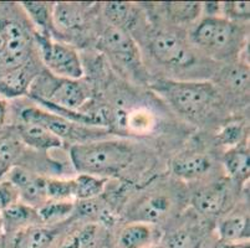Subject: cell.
<instances>
[{"label":"cell","instance_id":"1","mask_svg":"<svg viewBox=\"0 0 250 248\" xmlns=\"http://www.w3.org/2000/svg\"><path fill=\"white\" fill-rule=\"evenodd\" d=\"M132 156L128 145L115 140L75 144L70 149V158L77 172L100 177L124 170Z\"/></svg>","mask_w":250,"mask_h":248},{"label":"cell","instance_id":"2","mask_svg":"<svg viewBox=\"0 0 250 248\" xmlns=\"http://www.w3.org/2000/svg\"><path fill=\"white\" fill-rule=\"evenodd\" d=\"M28 95L40 103H49L71 112H77L90 97L87 88L79 81L60 78L50 72L33 79Z\"/></svg>","mask_w":250,"mask_h":248},{"label":"cell","instance_id":"3","mask_svg":"<svg viewBox=\"0 0 250 248\" xmlns=\"http://www.w3.org/2000/svg\"><path fill=\"white\" fill-rule=\"evenodd\" d=\"M157 91L172 107L189 118H202L214 104V86L208 82H170L157 83Z\"/></svg>","mask_w":250,"mask_h":248},{"label":"cell","instance_id":"4","mask_svg":"<svg viewBox=\"0 0 250 248\" xmlns=\"http://www.w3.org/2000/svg\"><path fill=\"white\" fill-rule=\"evenodd\" d=\"M242 34L233 21L223 17H206L193 27L190 40L215 57H227L238 49Z\"/></svg>","mask_w":250,"mask_h":248},{"label":"cell","instance_id":"5","mask_svg":"<svg viewBox=\"0 0 250 248\" xmlns=\"http://www.w3.org/2000/svg\"><path fill=\"white\" fill-rule=\"evenodd\" d=\"M38 46L47 72L60 78L79 79L83 76L80 56L74 47L62 42L52 41L50 38L36 35Z\"/></svg>","mask_w":250,"mask_h":248},{"label":"cell","instance_id":"6","mask_svg":"<svg viewBox=\"0 0 250 248\" xmlns=\"http://www.w3.org/2000/svg\"><path fill=\"white\" fill-rule=\"evenodd\" d=\"M5 34V50L0 60V74L26 66L31 51V40L28 31L20 22L3 19Z\"/></svg>","mask_w":250,"mask_h":248},{"label":"cell","instance_id":"7","mask_svg":"<svg viewBox=\"0 0 250 248\" xmlns=\"http://www.w3.org/2000/svg\"><path fill=\"white\" fill-rule=\"evenodd\" d=\"M149 50L154 58L172 68H186L194 63L195 55L188 45L176 35L165 31L156 33L149 42Z\"/></svg>","mask_w":250,"mask_h":248},{"label":"cell","instance_id":"8","mask_svg":"<svg viewBox=\"0 0 250 248\" xmlns=\"http://www.w3.org/2000/svg\"><path fill=\"white\" fill-rule=\"evenodd\" d=\"M99 46L117 65L125 68H135L140 62L137 45L124 29L108 26L101 35Z\"/></svg>","mask_w":250,"mask_h":248},{"label":"cell","instance_id":"9","mask_svg":"<svg viewBox=\"0 0 250 248\" xmlns=\"http://www.w3.org/2000/svg\"><path fill=\"white\" fill-rule=\"evenodd\" d=\"M6 180L17 189L21 202L39 209L47 201L45 177L33 174L29 170L15 165L6 175Z\"/></svg>","mask_w":250,"mask_h":248},{"label":"cell","instance_id":"10","mask_svg":"<svg viewBox=\"0 0 250 248\" xmlns=\"http://www.w3.org/2000/svg\"><path fill=\"white\" fill-rule=\"evenodd\" d=\"M3 222V231L5 235H15L21 229L31 226H42L36 209L21 201L10 205L0 213Z\"/></svg>","mask_w":250,"mask_h":248},{"label":"cell","instance_id":"11","mask_svg":"<svg viewBox=\"0 0 250 248\" xmlns=\"http://www.w3.org/2000/svg\"><path fill=\"white\" fill-rule=\"evenodd\" d=\"M20 118H21V122L36 123V124L45 127L51 133L59 136L61 140L63 138H71L75 134V126L71 120L55 114V113L45 112L42 109L34 108V107L25 108L20 113Z\"/></svg>","mask_w":250,"mask_h":248},{"label":"cell","instance_id":"12","mask_svg":"<svg viewBox=\"0 0 250 248\" xmlns=\"http://www.w3.org/2000/svg\"><path fill=\"white\" fill-rule=\"evenodd\" d=\"M172 209V202L165 195H149L141 200L132 211L136 222L142 224H158L163 221Z\"/></svg>","mask_w":250,"mask_h":248},{"label":"cell","instance_id":"13","mask_svg":"<svg viewBox=\"0 0 250 248\" xmlns=\"http://www.w3.org/2000/svg\"><path fill=\"white\" fill-rule=\"evenodd\" d=\"M172 172L183 180H195L210 170L212 163L204 154L188 153L178 155L172 161Z\"/></svg>","mask_w":250,"mask_h":248},{"label":"cell","instance_id":"14","mask_svg":"<svg viewBox=\"0 0 250 248\" xmlns=\"http://www.w3.org/2000/svg\"><path fill=\"white\" fill-rule=\"evenodd\" d=\"M19 139L22 144H26L35 149L47 150L52 148H59L62 144V140L51 133L45 127L36 124V123L21 122L18 126Z\"/></svg>","mask_w":250,"mask_h":248},{"label":"cell","instance_id":"15","mask_svg":"<svg viewBox=\"0 0 250 248\" xmlns=\"http://www.w3.org/2000/svg\"><path fill=\"white\" fill-rule=\"evenodd\" d=\"M52 24L62 31L81 30L86 24L83 4L56 3L52 6Z\"/></svg>","mask_w":250,"mask_h":248},{"label":"cell","instance_id":"16","mask_svg":"<svg viewBox=\"0 0 250 248\" xmlns=\"http://www.w3.org/2000/svg\"><path fill=\"white\" fill-rule=\"evenodd\" d=\"M154 241L156 236L151 225L133 222L120 231L117 246L118 248H151Z\"/></svg>","mask_w":250,"mask_h":248},{"label":"cell","instance_id":"17","mask_svg":"<svg viewBox=\"0 0 250 248\" xmlns=\"http://www.w3.org/2000/svg\"><path fill=\"white\" fill-rule=\"evenodd\" d=\"M55 232L45 226H31L13 235V248H51Z\"/></svg>","mask_w":250,"mask_h":248},{"label":"cell","instance_id":"18","mask_svg":"<svg viewBox=\"0 0 250 248\" xmlns=\"http://www.w3.org/2000/svg\"><path fill=\"white\" fill-rule=\"evenodd\" d=\"M226 202V191L220 186H208L195 191L192 197V205L199 213L214 216L222 211Z\"/></svg>","mask_w":250,"mask_h":248},{"label":"cell","instance_id":"19","mask_svg":"<svg viewBox=\"0 0 250 248\" xmlns=\"http://www.w3.org/2000/svg\"><path fill=\"white\" fill-rule=\"evenodd\" d=\"M28 66L0 74V93L6 97H18L28 93L33 77L29 76Z\"/></svg>","mask_w":250,"mask_h":248},{"label":"cell","instance_id":"20","mask_svg":"<svg viewBox=\"0 0 250 248\" xmlns=\"http://www.w3.org/2000/svg\"><path fill=\"white\" fill-rule=\"evenodd\" d=\"M22 142L14 135L0 136V181L15 167L22 153Z\"/></svg>","mask_w":250,"mask_h":248},{"label":"cell","instance_id":"21","mask_svg":"<svg viewBox=\"0 0 250 248\" xmlns=\"http://www.w3.org/2000/svg\"><path fill=\"white\" fill-rule=\"evenodd\" d=\"M220 240L226 243H234L249 237V217L234 216L226 218L218 227Z\"/></svg>","mask_w":250,"mask_h":248},{"label":"cell","instance_id":"22","mask_svg":"<svg viewBox=\"0 0 250 248\" xmlns=\"http://www.w3.org/2000/svg\"><path fill=\"white\" fill-rule=\"evenodd\" d=\"M75 180V199L88 200L96 199L104 192L107 183V177L95 175L80 174Z\"/></svg>","mask_w":250,"mask_h":248},{"label":"cell","instance_id":"23","mask_svg":"<svg viewBox=\"0 0 250 248\" xmlns=\"http://www.w3.org/2000/svg\"><path fill=\"white\" fill-rule=\"evenodd\" d=\"M74 210L75 204L72 201H54V200H47L44 205L36 209L42 225L58 224L69 217Z\"/></svg>","mask_w":250,"mask_h":248},{"label":"cell","instance_id":"24","mask_svg":"<svg viewBox=\"0 0 250 248\" xmlns=\"http://www.w3.org/2000/svg\"><path fill=\"white\" fill-rule=\"evenodd\" d=\"M22 9L28 14L31 21L38 26L39 35L49 38L50 26L52 24V6L47 3H36V1H25L21 3Z\"/></svg>","mask_w":250,"mask_h":248},{"label":"cell","instance_id":"25","mask_svg":"<svg viewBox=\"0 0 250 248\" xmlns=\"http://www.w3.org/2000/svg\"><path fill=\"white\" fill-rule=\"evenodd\" d=\"M249 161L250 155L247 148L234 147L229 152H227L224 165H226L227 172L230 176L242 179L249 175Z\"/></svg>","mask_w":250,"mask_h":248},{"label":"cell","instance_id":"26","mask_svg":"<svg viewBox=\"0 0 250 248\" xmlns=\"http://www.w3.org/2000/svg\"><path fill=\"white\" fill-rule=\"evenodd\" d=\"M104 15L112 22L111 26L120 27L126 30V26L132 19V9L128 3H106L104 4Z\"/></svg>","mask_w":250,"mask_h":248},{"label":"cell","instance_id":"27","mask_svg":"<svg viewBox=\"0 0 250 248\" xmlns=\"http://www.w3.org/2000/svg\"><path fill=\"white\" fill-rule=\"evenodd\" d=\"M47 200L54 201H72L75 199V180H60L47 179L46 180Z\"/></svg>","mask_w":250,"mask_h":248},{"label":"cell","instance_id":"28","mask_svg":"<svg viewBox=\"0 0 250 248\" xmlns=\"http://www.w3.org/2000/svg\"><path fill=\"white\" fill-rule=\"evenodd\" d=\"M167 11L177 22H190L202 14V3H168Z\"/></svg>","mask_w":250,"mask_h":248},{"label":"cell","instance_id":"29","mask_svg":"<svg viewBox=\"0 0 250 248\" xmlns=\"http://www.w3.org/2000/svg\"><path fill=\"white\" fill-rule=\"evenodd\" d=\"M223 83L235 92L249 87V68L244 66H233L223 74Z\"/></svg>","mask_w":250,"mask_h":248},{"label":"cell","instance_id":"30","mask_svg":"<svg viewBox=\"0 0 250 248\" xmlns=\"http://www.w3.org/2000/svg\"><path fill=\"white\" fill-rule=\"evenodd\" d=\"M195 238L188 229H177L163 240L162 248H195Z\"/></svg>","mask_w":250,"mask_h":248},{"label":"cell","instance_id":"31","mask_svg":"<svg viewBox=\"0 0 250 248\" xmlns=\"http://www.w3.org/2000/svg\"><path fill=\"white\" fill-rule=\"evenodd\" d=\"M222 14L230 21L249 19L250 4L247 1H229L222 4Z\"/></svg>","mask_w":250,"mask_h":248},{"label":"cell","instance_id":"32","mask_svg":"<svg viewBox=\"0 0 250 248\" xmlns=\"http://www.w3.org/2000/svg\"><path fill=\"white\" fill-rule=\"evenodd\" d=\"M243 136H244V129H243L242 124H238V123H230L227 127L223 128V131L220 132L218 138H219L220 142L224 145H229V147H236L239 145V143L242 142Z\"/></svg>","mask_w":250,"mask_h":248},{"label":"cell","instance_id":"33","mask_svg":"<svg viewBox=\"0 0 250 248\" xmlns=\"http://www.w3.org/2000/svg\"><path fill=\"white\" fill-rule=\"evenodd\" d=\"M18 201H20V199L17 189L8 180L0 181V213Z\"/></svg>","mask_w":250,"mask_h":248},{"label":"cell","instance_id":"34","mask_svg":"<svg viewBox=\"0 0 250 248\" xmlns=\"http://www.w3.org/2000/svg\"><path fill=\"white\" fill-rule=\"evenodd\" d=\"M152 123H153L152 115L145 111H138L127 117V127L137 132L148 131L152 127Z\"/></svg>","mask_w":250,"mask_h":248},{"label":"cell","instance_id":"35","mask_svg":"<svg viewBox=\"0 0 250 248\" xmlns=\"http://www.w3.org/2000/svg\"><path fill=\"white\" fill-rule=\"evenodd\" d=\"M75 209L77 210V213L83 217H92L101 212V205H100L97 197L96 199L79 200V204L75 205Z\"/></svg>","mask_w":250,"mask_h":248},{"label":"cell","instance_id":"36","mask_svg":"<svg viewBox=\"0 0 250 248\" xmlns=\"http://www.w3.org/2000/svg\"><path fill=\"white\" fill-rule=\"evenodd\" d=\"M6 111H8V106H6V102L0 99V126L3 124L4 120L6 118Z\"/></svg>","mask_w":250,"mask_h":248},{"label":"cell","instance_id":"37","mask_svg":"<svg viewBox=\"0 0 250 248\" xmlns=\"http://www.w3.org/2000/svg\"><path fill=\"white\" fill-rule=\"evenodd\" d=\"M223 248H249V245H247V243H238V242L226 243V246H224Z\"/></svg>","mask_w":250,"mask_h":248},{"label":"cell","instance_id":"38","mask_svg":"<svg viewBox=\"0 0 250 248\" xmlns=\"http://www.w3.org/2000/svg\"><path fill=\"white\" fill-rule=\"evenodd\" d=\"M4 235V231H3V222H1V218H0V238L1 236Z\"/></svg>","mask_w":250,"mask_h":248},{"label":"cell","instance_id":"39","mask_svg":"<svg viewBox=\"0 0 250 248\" xmlns=\"http://www.w3.org/2000/svg\"><path fill=\"white\" fill-rule=\"evenodd\" d=\"M151 248H162V247H157V246H153V247H151Z\"/></svg>","mask_w":250,"mask_h":248}]
</instances>
